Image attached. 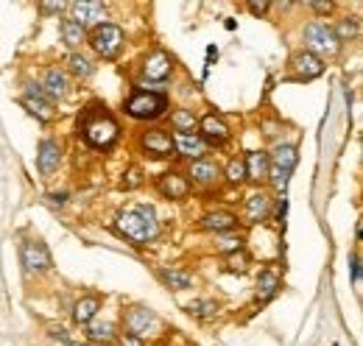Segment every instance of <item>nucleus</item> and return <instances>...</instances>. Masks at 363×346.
<instances>
[{"label":"nucleus","instance_id":"nucleus-7","mask_svg":"<svg viewBox=\"0 0 363 346\" xmlns=\"http://www.w3.org/2000/svg\"><path fill=\"white\" fill-rule=\"evenodd\" d=\"M296 160H299V154H296V145H291V143H279L269 154V176L266 179H272L277 190H285L291 173L296 168Z\"/></svg>","mask_w":363,"mask_h":346},{"label":"nucleus","instance_id":"nucleus-9","mask_svg":"<svg viewBox=\"0 0 363 346\" xmlns=\"http://www.w3.org/2000/svg\"><path fill=\"white\" fill-rule=\"evenodd\" d=\"M67 11H70L67 20H73L76 26H82L87 31V28L101 26V20L106 17V3H101V0H76V3H67Z\"/></svg>","mask_w":363,"mask_h":346},{"label":"nucleus","instance_id":"nucleus-39","mask_svg":"<svg viewBox=\"0 0 363 346\" xmlns=\"http://www.w3.org/2000/svg\"><path fill=\"white\" fill-rule=\"evenodd\" d=\"M121 346H145V341H140V338H135V335H126V333H121Z\"/></svg>","mask_w":363,"mask_h":346},{"label":"nucleus","instance_id":"nucleus-38","mask_svg":"<svg viewBox=\"0 0 363 346\" xmlns=\"http://www.w3.org/2000/svg\"><path fill=\"white\" fill-rule=\"evenodd\" d=\"M352 282L361 285V257L358 255H352Z\"/></svg>","mask_w":363,"mask_h":346},{"label":"nucleus","instance_id":"nucleus-36","mask_svg":"<svg viewBox=\"0 0 363 346\" xmlns=\"http://www.w3.org/2000/svg\"><path fill=\"white\" fill-rule=\"evenodd\" d=\"M37 9H40V14H62L67 9V3L65 0H53V3H40Z\"/></svg>","mask_w":363,"mask_h":346},{"label":"nucleus","instance_id":"nucleus-27","mask_svg":"<svg viewBox=\"0 0 363 346\" xmlns=\"http://www.w3.org/2000/svg\"><path fill=\"white\" fill-rule=\"evenodd\" d=\"M277 291H279V274L274 268H266L260 274V279H257V299L260 302H269Z\"/></svg>","mask_w":363,"mask_h":346},{"label":"nucleus","instance_id":"nucleus-15","mask_svg":"<svg viewBox=\"0 0 363 346\" xmlns=\"http://www.w3.org/2000/svg\"><path fill=\"white\" fill-rule=\"evenodd\" d=\"M291 70H294L296 82H313L324 73V62L313 53H308V50H299V53L291 56Z\"/></svg>","mask_w":363,"mask_h":346},{"label":"nucleus","instance_id":"nucleus-37","mask_svg":"<svg viewBox=\"0 0 363 346\" xmlns=\"http://www.w3.org/2000/svg\"><path fill=\"white\" fill-rule=\"evenodd\" d=\"M246 9H249L255 17H263V14L272 9V3H246Z\"/></svg>","mask_w":363,"mask_h":346},{"label":"nucleus","instance_id":"nucleus-5","mask_svg":"<svg viewBox=\"0 0 363 346\" xmlns=\"http://www.w3.org/2000/svg\"><path fill=\"white\" fill-rule=\"evenodd\" d=\"M87 43H90V48L95 50L98 59L112 62V59H118V53L123 50L126 34H123V28L115 26V23H101V26H95L90 34H87Z\"/></svg>","mask_w":363,"mask_h":346},{"label":"nucleus","instance_id":"nucleus-11","mask_svg":"<svg viewBox=\"0 0 363 346\" xmlns=\"http://www.w3.org/2000/svg\"><path fill=\"white\" fill-rule=\"evenodd\" d=\"M20 260L26 265V274H45L50 271V252L43 240H23Z\"/></svg>","mask_w":363,"mask_h":346},{"label":"nucleus","instance_id":"nucleus-19","mask_svg":"<svg viewBox=\"0 0 363 346\" xmlns=\"http://www.w3.org/2000/svg\"><path fill=\"white\" fill-rule=\"evenodd\" d=\"M43 92L45 98L53 104V101H62L70 95V76L62 70V67H48L45 79H43Z\"/></svg>","mask_w":363,"mask_h":346},{"label":"nucleus","instance_id":"nucleus-13","mask_svg":"<svg viewBox=\"0 0 363 346\" xmlns=\"http://www.w3.org/2000/svg\"><path fill=\"white\" fill-rule=\"evenodd\" d=\"M20 104L28 109V115H34L40 123H50L53 118H56V109H53V104L45 98V92H43V86L40 84H28V92L20 98Z\"/></svg>","mask_w":363,"mask_h":346},{"label":"nucleus","instance_id":"nucleus-40","mask_svg":"<svg viewBox=\"0 0 363 346\" xmlns=\"http://www.w3.org/2000/svg\"><path fill=\"white\" fill-rule=\"evenodd\" d=\"M311 9H313L316 14H330V11H333V3H311Z\"/></svg>","mask_w":363,"mask_h":346},{"label":"nucleus","instance_id":"nucleus-10","mask_svg":"<svg viewBox=\"0 0 363 346\" xmlns=\"http://www.w3.org/2000/svg\"><path fill=\"white\" fill-rule=\"evenodd\" d=\"M174 67H177V62H174V56L168 53V50H162V48H154L145 59H143V76L148 79V82H165V79H171V73H174Z\"/></svg>","mask_w":363,"mask_h":346},{"label":"nucleus","instance_id":"nucleus-30","mask_svg":"<svg viewBox=\"0 0 363 346\" xmlns=\"http://www.w3.org/2000/svg\"><path fill=\"white\" fill-rule=\"evenodd\" d=\"M333 34H335L338 43H350V40H355V37H358V20H355V17H344V20H338V26L333 28Z\"/></svg>","mask_w":363,"mask_h":346},{"label":"nucleus","instance_id":"nucleus-6","mask_svg":"<svg viewBox=\"0 0 363 346\" xmlns=\"http://www.w3.org/2000/svg\"><path fill=\"white\" fill-rule=\"evenodd\" d=\"M305 50H308V53H313V56H318L321 62H324V59L338 56L341 43L335 40L333 26H327L324 20H313V23H308V26H305Z\"/></svg>","mask_w":363,"mask_h":346},{"label":"nucleus","instance_id":"nucleus-32","mask_svg":"<svg viewBox=\"0 0 363 346\" xmlns=\"http://www.w3.org/2000/svg\"><path fill=\"white\" fill-rule=\"evenodd\" d=\"M224 262H227V271L229 274H246L249 271V265H252V260H249V255L240 249V252H232V255H227L224 257Z\"/></svg>","mask_w":363,"mask_h":346},{"label":"nucleus","instance_id":"nucleus-25","mask_svg":"<svg viewBox=\"0 0 363 346\" xmlns=\"http://www.w3.org/2000/svg\"><path fill=\"white\" fill-rule=\"evenodd\" d=\"M59 34H62V43L67 45L73 53H79V48L87 43V31H84L82 26H76L73 20H62Z\"/></svg>","mask_w":363,"mask_h":346},{"label":"nucleus","instance_id":"nucleus-34","mask_svg":"<svg viewBox=\"0 0 363 346\" xmlns=\"http://www.w3.org/2000/svg\"><path fill=\"white\" fill-rule=\"evenodd\" d=\"M224 179H227V184H243L246 182V168H243V160H232L227 165V171H224Z\"/></svg>","mask_w":363,"mask_h":346},{"label":"nucleus","instance_id":"nucleus-8","mask_svg":"<svg viewBox=\"0 0 363 346\" xmlns=\"http://www.w3.org/2000/svg\"><path fill=\"white\" fill-rule=\"evenodd\" d=\"M140 151L143 154H148V157H154V160H171V157H177V151H174V137L168 134L165 129H145L140 134Z\"/></svg>","mask_w":363,"mask_h":346},{"label":"nucleus","instance_id":"nucleus-41","mask_svg":"<svg viewBox=\"0 0 363 346\" xmlns=\"http://www.w3.org/2000/svg\"><path fill=\"white\" fill-rule=\"evenodd\" d=\"M48 199H50L53 204H65V199H67V196H65V193H62V196H56V193H53V196H48Z\"/></svg>","mask_w":363,"mask_h":346},{"label":"nucleus","instance_id":"nucleus-33","mask_svg":"<svg viewBox=\"0 0 363 346\" xmlns=\"http://www.w3.org/2000/svg\"><path fill=\"white\" fill-rule=\"evenodd\" d=\"M243 249V238L240 235H224V238H218L216 240V252L218 255H232V252H240Z\"/></svg>","mask_w":363,"mask_h":346},{"label":"nucleus","instance_id":"nucleus-12","mask_svg":"<svg viewBox=\"0 0 363 346\" xmlns=\"http://www.w3.org/2000/svg\"><path fill=\"white\" fill-rule=\"evenodd\" d=\"M187 182L190 184H201V187H218L221 184V179H224V171H221V165L216 162V160H196V162H190L187 165Z\"/></svg>","mask_w":363,"mask_h":346},{"label":"nucleus","instance_id":"nucleus-3","mask_svg":"<svg viewBox=\"0 0 363 346\" xmlns=\"http://www.w3.org/2000/svg\"><path fill=\"white\" fill-rule=\"evenodd\" d=\"M168 95L165 92H151V89H135L123 101V112L135 121H160L168 112Z\"/></svg>","mask_w":363,"mask_h":346},{"label":"nucleus","instance_id":"nucleus-14","mask_svg":"<svg viewBox=\"0 0 363 346\" xmlns=\"http://www.w3.org/2000/svg\"><path fill=\"white\" fill-rule=\"evenodd\" d=\"M199 137L213 148H221V145H227L229 140H232V131L229 126L224 123V118H218V115H204L201 121H199Z\"/></svg>","mask_w":363,"mask_h":346},{"label":"nucleus","instance_id":"nucleus-4","mask_svg":"<svg viewBox=\"0 0 363 346\" xmlns=\"http://www.w3.org/2000/svg\"><path fill=\"white\" fill-rule=\"evenodd\" d=\"M123 333L126 335H135L140 341H145V338L162 335L165 333V324H162V318L154 310H148L143 304H129L123 310Z\"/></svg>","mask_w":363,"mask_h":346},{"label":"nucleus","instance_id":"nucleus-35","mask_svg":"<svg viewBox=\"0 0 363 346\" xmlns=\"http://www.w3.org/2000/svg\"><path fill=\"white\" fill-rule=\"evenodd\" d=\"M126 179H123V187L126 190H135V187H140L143 184V173H140V168H129V173H123Z\"/></svg>","mask_w":363,"mask_h":346},{"label":"nucleus","instance_id":"nucleus-16","mask_svg":"<svg viewBox=\"0 0 363 346\" xmlns=\"http://www.w3.org/2000/svg\"><path fill=\"white\" fill-rule=\"evenodd\" d=\"M174 137V151L184 157V160H190V162H196V160H204V154L210 151V145L199 137V131H193V134H182V131H174L171 134Z\"/></svg>","mask_w":363,"mask_h":346},{"label":"nucleus","instance_id":"nucleus-31","mask_svg":"<svg viewBox=\"0 0 363 346\" xmlns=\"http://www.w3.org/2000/svg\"><path fill=\"white\" fill-rule=\"evenodd\" d=\"M187 313L196 316V318H216L218 302H213V299H196V302L187 304Z\"/></svg>","mask_w":363,"mask_h":346},{"label":"nucleus","instance_id":"nucleus-29","mask_svg":"<svg viewBox=\"0 0 363 346\" xmlns=\"http://www.w3.org/2000/svg\"><path fill=\"white\" fill-rule=\"evenodd\" d=\"M87 335H90V341L95 344H112L115 341V327L109 324V321H90L87 324Z\"/></svg>","mask_w":363,"mask_h":346},{"label":"nucleus","instance_id":"nucleus-28","mask_svg":"<svg viewBox=\"0 0 363 346\" xmlns=\"http://www.w3.org/2000/svg\"><path fill=\"white\" fill-rule=\"evenodd\" d=\"M171 126L182 134H193L199 129V118L193 115V109H174L171 112Z\"/></svg>","mask_w":363,"mask_h":346},{"label":"nucleus","instance_id":"nucleus-23","mask_svg":"<svg viewBox=\"0 0 363 346\" xmlns=\"http://www.w3.org/2000/svg\"><path fill=\"white\" fill-rule=\"evenodd\" d=\"M243 168L249 182H263L269 176V151H249L243 157Z\"/></svg>","mask_w":363,"mask_h":346},{"label":"nucleus","instance_id":"nucleus-22","mask_svg":"<svg viewBox=\"0 0 363 346\" xmlns=\"http://www.w3.org/2000/svg\"><path fill=\"white\" fill-rule=\"evenodd\" d=\"M101 296L98 294H87V296H82L79 302L73 304V321L76 324H90V321H95L98 318V310H101Z\"/></svg>","mask_w":363,"mask_h":346},{"label":"nucleus","instance_id":"nucleus-26","mask_svg":"<svg viewBox=\"0 0 363 346\" xmlns=\"http://www.w3.org/2000/svg\"><path fill=\"white\" fill-rule=\"evenodd\" d=\"M65 73H67V76H76V79H82V82H87V79H92V73H95V65H92L90 56H84V53H70Z\"/></svg>","mask_w":363,"mask_h":346},{"label":"nucleus","instance_id":"nucleus-24","mask_svg":"<svg viewBox=\"0 0 363 346\" xmlns=\"http://www.w3.org/2000/svg\"><path fill=\"white\" fill-rule=\"evenodd\" d=\"M157 277L171 291H187V288H193V274L190 271H182V268H160Z\"/></svg>","mask_w":363,"mask_h":346},{"label":"nucleus","instance_id":"nucleus-18","mask_svg":"<svg viewBox=\"0 0 363 346\" xmlns=\"http://www.w3.org/2000/svg\"><path fill=\"white\" fill-rule=\"evenodd\" d=\"M272 196L266 193V190H255V193H249L246 196V201H243V218L249 221V223H260V221H266V218L272 216Z\"/></svg>","mask_w":363,"mask_h":346},{"label":"nucleus","instance_id":"nucleus-17","mask_svg":"<svg viewBox=\"0 0 363 346\" xmlns=\"http://www.w3.org/2000/svg\"><path fill=\"white\" fill-rule=\"evenodd\" d=\"M157 190H160V196H165V199H171V201H182V199H187V196H190L193 184L187 182V176H184V173L168 171L157 179Z\"/></svg>","mask_w":363,"mask_h":346},{"label":"nucleus","instance_id":"nucleus-21","mask_svg":"<svg viewBox=\"0 0 363 346\" xmlns=\"http://www.w3.org/2000/svg\"><path fill=\"white\" fill-rule=\"evenodd\" d=\"M199 226L204 232H216V235H224V232H235L238 229V216H232L227 210H213L207 216H201Z\"/></svg>","mask_w":363,"mask_h":346},{"label":"nucleus","instance_id":"nucleus-2","mask_svg":"<svg viewBox=\"0 0 363 346\" xmlns=\"http://www.w3.org/2000/svg\"><path fill=\"white\" fill-rule=\"evenodd\" d=\"M115 229L121 238H126L132 246H145L151 243L157 235H160V221L154 207L148 204H135V207H126L121 210L115 218Z\"/></svg>","mask_w":363,"mask_h":346},{"label":"nucleus","instance_id":"nucleus-1","mask_svg":"<svg viewBox=\"0 0 363 346\" xmlns=\"http://www.w3.org/2000/svg\"><path fill=\"white\" fill-rule=\"evenodd\" d=\"M79 134L87 140V145L109 151L121 140V123L109 112L104 101H90L79 115Z\"/></svg>","mask_w":363,"mask_h":346},{"label":"nucleus","instance_id":"nucleus-20","mask_svg":"<svg viewBox=\"0 0 363 346\" xmlns=\"http://www.w3.org/2000/svg\"><path fill=\"white\" fill-rule=\"evenodd\" d=\"M62 165V145L56 140H43L37 148V171L43 176H53Z\"/></svg>","mask_w":363,"mask_h":346}]
</instances>
